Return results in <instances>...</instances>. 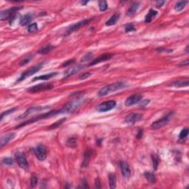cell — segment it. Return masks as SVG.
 Segmentation results:
<instances>
[{
	"mask_svg": "<svg viewBox=\"0 0 189 189\" xmlns=\"http://www.w3.org/2000/svg\"><path fill=\"white\" fill-rule=\"evenodd\" d=\"M53 48H54L53 46L48 44V45H46L44 46V47H41V48L38 51V53L40 54V55H45L47 53H50L52 50H53Z\"/></svg>",
	"mask_w": 189,
	"mask_h": 189,
	"instance_id": "cell-27",
	"label": "cell"
},
{
	"mask_svg": "<svg viewBox=\"0 0 189 189\" xmlns=\"http://www.w3.org/2000/svg\"><path fill=\"white\" fill-rule=\"evenodd\" d=\"M74 62H75V60L72 58V59H69L67 60V61H65V62H64L62 64V67H67V66H69V65H72V64H74Z\"/></svg>",
	"mask_w": 189,
	"mask_h": 189,
	"instance_id": "cell-42",
	"label": "cell"
},
{
	"mask_svg": "<svg viewBox=\"0 0 189 189\" xmlns=\"http://www.w3.org/2000/svg\"><path fill=\"white\" fill-rule=\"evenodd\" d=\"M35 155L40 161H44L47 158V149L43 144H39L35 148Z\"/></svg>",
	"mask_w": 189,
	"mask_h": 189,
	"instance_id": "cell-9",
	"label": "cell"
},
{
	"mask_svg": "<svg viewBox=\"0 0 189 189\" xmlns=\"http://www.w3.org/2000/svg\"><path fill=\"white\" fill-rule=\"evenodd\" d=\"M56 75H58V72H50V73L45 74V75H39V76L35 77V78H33L32 82H36V81H41V80H42V81L49 80V79H50V78H53V77H55Z\"/></svg>",
	"mask_w": 189,
	"mask_h": 189,
	"instance_id": "cell-18",
	"label": "cell"
},
{
	"mask_svg": "<svg viewBox=\"0 0 189 189\" xmlns=\"http://www.w3.org/2000/svg\"><path fill=\"white\" fill-rule=\"evenodd\" d=\"M140 7V2H134L126 11V15L128 16H132L135 14Z\"/></svg>",
	"mask_w": 189,
	"mask_h": 189,
	"instance_id": "cell-19",
	"label": "cell"
},
{
	"mask_svg": "<svg viewBox=\"0 0 189 189\" xmlns=\"http://www.w3.org/2000/svg\"><path fill=\"white\" fill-rule=\"evenodd\" d=\"M119 18H120V14L115 13V14L113 15V16L106 22V26H112V25H115L117 23V21H118Z\"/></svg>",
	"mask_w": 189,
	"mask_h": 189,
	"instance_id": "cell-25",
	"label": "cell"
},
{
	"mask_svg": "<svg viewBox=\"0 0 189 189\" xmlns=\"http://www.w3.org/2000/svg\"><path fill=\"white\" fill-rule=\"evenodd\" d=\"M47 108L48 107H47V106H45V107H41V106H32V107H30V109H28V110H27L25 112H24L23 114L21 115L18 117V119H19V120L23 119L25 118V117H26L27 116H28L30 114H31V113L35 112L41 111V110H46Z\"/></svg>",
	"mask_w": 189,
	"mask_h": 189,
	"instance_id": "cell-17",
	"label": "cell"
},
{
	"mask_svg": "<svg viewBox=\"0 0 189 189\" xmlns=\"http://www.w3.org/2000/svg\"><path fill=\"white\" fill-rule=\"evenodd\" d=\"M22 9L21 7H13L11 8L10 9L5 10V11H2L0 13V20L4 21V20H9L10 23H12L13 20L15 19L16 17V13Z\"/></svg>",
	"mask_w": 189,
	"mask_h": 189,
	"instance_id": "cell-3",
	"label": "cell"
},
{
	"mask_svg": "<svg viewBox=\"0 0 189 189\" xmlns=\"http://www.w3.org/2000/svg\"><path fill=\"white\" fill-rule=\"evenodd\" d=\"M115 106V100H110L98 105V106H96V110L98 112H109L112 110V109H114Z\"/></svg>",
	"mask_w": 189,
	"mask_h": 189,
	"instance_id": "cell-6",
	"label": "cell"
},
{
	"mask_svg": "<svg viewBox=\"0 0 189 189\" xmlns=\"http://www.w3.org/2000/svg\"><path fill=\"white\" fill-rule=\"evenodd\" d=\"M109 183H110V187L111 189H115L116 188V176L115 174L110 173L109 174Z\"/></svg>",
	"mask_w": 189,
	"mask_h": 189,
	"instance_id": "cell-26",
	"label": "cell"
},
{
	"mask_svg": "<svg viewBox=\"0 0 189 189\" xmlns=\"http://www.w3.org/2000/svg\"><path fill=\"white\" fill-rule=\"evenodd\" d=\"M108 8V3L106 1H100L99 2V10L102 12L106 11Z\"/></svg>",
	"mask_w": 189,
	"mask_h": 189,
	"instance_id": "cell-35",
	"label": "cell"
},
{
	"mask_svg": "<svg viewBox=\"0 0 189 189\" xmlns=\"http://www.w3.org/2000/svg\"><path fill=\"white\" fill-rule=\"evenodd\" d=\"M53 86H54L50 83H42L28 88L27 91L31 92V93H35V92H41V91L50 90V89H53Z\"/></svg>",
	"mask_w": 189,
	"mask_h": 189,
	"instance_id": "cell-7",
	"label": "cell"
},
{
	"mask_svg": "<svg viewBox=\"0 0 189 189\" xmlns=\"http://www.w3.org/2000/svg\"><path fill=\"white\" fill-rule=\"evenodd\" d=\"M140 102H141V104H140V106H141V107H145L146 105H148V103H150V100H141Z\"/></svg>",
	"mask_w": 189,
	"mask_h": 189,
	"instance_id": "cell-43",
	"label": "cell"
},
{
	"mask_svg": "<svg viewBox=\"0 0 189 189\" xmlns=\"http://www.w3.org/2000/svg\"><path fill=\"white\" fill-rule=\"evenodd\" d=\"M144 176H145V179L148 180V182L152 184H155L156 183V176L154 173L150 171H145L144 173Z\"/></svg>",
	"mask_w": 189,
	"mask_h": 189,
	"instance_id": "cell-24",
	"label": "cell"
},
{
	"mask_svg": "<svg viewBox=\"0 0 189 189\" xmlns=\"http://www.w3.org/2000/svg\"><path fill=\"white\" fill-rule=\"evenodd\" d=\"M188 46H187V47H186V50H186V53H188Z\"/></svg>",
	"mask_w": 189,
	"mask_h": 189,
	"instance_id": "cell-49",
	"label": "cell"
},
{
	"mask_svg": "<svg viewBox=\"0 0 189 189\" xmlns=\"http://www.w3.org/2000/svg\"><path fill=\"white\" fill-rule=\"evenodd\" d=\"M33 19V17H32L31 14H25L23 16H22L20 19V21H19V24H20L21 26H25V25H28L29 23H30Z\"/></svg>",
	"mask_w": 189,
	"mask_h": 189,
	"instance_id": "cell-21",
	"label": "cell"
},
{
	"mask_svg": "<svg viewBox=\"0 0 189 189\" xmlns=\"http://www.w3.org/2000/svg\"><path fill=\"white\" fill-rule=\"evenodd\" d=\"M135 30H136V29H135V27H134L133 24H128V25H126L125 31L126 32V33H128V32L135 31Z\"/></svg>",
	"mask_w": 189,
	"mask_h": 189,
	"instance_id": "cell-38",
	"label": "cell"
},
{
	"mask_svg": "<svg viewBox=\"0 0 189 189\" xmlns=\"http://www.w3.org/2000/svg\"><path fill=\"white\" fill-rule=\"evenodd\" d=\"M15 158H16V160L17 162L18 165H19V167L21 169H24V170H27L29 167V163L27 162V159L26 157L25 156L23 153L22 152H16L15 154Z\"/></svg>",
	"mask_w": 189,
	"mask_h": 189,
	"instance_id": "cell-8",
	"label": "cell"
},
{
	"mask_svg": "<svg viewBox=\"0 0 189 189\" xmlns=\"http://www.w3.org/2000/svg\"><path fill=\"white\" fill-rule=\"evenodd\" d=\"M112 57H113V54H112V53H106V54H103V55H102V56H100L96 58V59H94L93 61H92V62H91L88 66L96 65V64H100V63L104 62V61H109V60L111 59Z\"/></svg>",
	"mask_w": 189,
	"mask_h": 189,
	"instance_id": "cell-14",
	"label": "cell"
},
{
	"mask_svg": "<svg viewBox=\"0 0 189 189\" xmlns=\"http://www.w3.org/2000/svg\"><path fill=\"white\" fill-rule=\"evenodd\" d=\"M92 56H93V55H92V53H86L84 56L82 57V58L81 61H82V62H86V61H90V60L92 58Z\"/></svg>",
	"mask_w": 189,
	"mask_h": 189,
	"instance_id": "cell-37",
	"label": "cell"
},
{
	"mask_svg": "<svg viewBox=\"0 0 189 189\" xmlns=\"http://www.w3.org/2000/svg\"><path fill=\"white\" fill-rule=\"evenodd\" d=\"M143 99V96L141 94H134L133 96H129L126 98L125 101L126 106H131L132 105L136 104V103H140L141 100Z\"/></svg>",
	"mask_w": 189,
	"mask_h": 189,
	"instance_id": "cell-12",
	"label": "cell"
},
{
	"mask_svg": "<svg viewBox=\"0 0 189 189\" xmlns=\"http://www.w3.org/2000/svg\"><path fill=\"white\" fill-rule=\"evenodd\" d=\"M92 153H93V152H92V150H87L85 152L84 157L83 163H82V167L86 168V166H88V164H89V159H90Z\"/></svg>",
	"mask_w": 189,
	"mask_h": 189,
	"instance_id": "cell-23",
	"label": "cell"
},
{
	"mask_svg": "<svg viewBox=\"0 0 189 189\" xmlns=\"http://www.w3.org/2000/svg\"><path fill=\"white\" fill-rule=\"evenodd\" d=\"M84 68H85V66L84 65H76L72 67H70V69H68L64 72V78H67L72 76V75H75L77 72H79L81 70H83Z\"/></svg>",
	"mask_w": 189,
	"mask_h": 189,
	"instance_id": "cell-15",
	"label": "cell"
},
{
	"mask_svg": "<svg viewBox=\"0 0 189 189\" xmlns=\"http://www.w3.org/2000/svg\"><path fill=\"white\" fill-rule=\"evenodd\" d=\"M92 19H84V20L80 21V22H77V23L73 24V25H71L69 28H68V30H67V34H70V33H73V32L76 31V30H79L80 28H82V27L85 26V25H86L87 24H89Z\"/></svg>",
	"mask_w": 189,
	"mask_h": 189,
	"instance_id": "cell-11",
	"label": "cell"
},
{
	"mask_svg": "<svg viewBox=\"0 0 189 189\" xmlns=\"http://www.w3.org/2000/svg\"><path fill=\"white\" fill-rule=\"evenodd\" d=\"M42 67H43V63H40V64H37V65L33 66V67H32L31 68H30V69L27 70L25 71V72H24L23 73L20 75V77L18 78V80L16 81V84L19 83V82H22V81L25 80L26 78H28V77L34 75L35 73L39 72V71L42 68Z\"/></svg>",
	"mask_w": 189,
	"mask_h": 189,
	"instance_id": "cell-4",
	"label": "cell"
},
{
	"mask_svg": "<svg viewBox=\"0 0 189 189\" xmlns=\"http://www.w3.org/2000/svg\"><path fill=\"white\" fill-rule=\"evenodd\" d=\"M38 183V178L36 176H33L31 177V180H30V184H31L32 187H36Z\"/></svg>",
	"mask_w": 189,
	"mask_h": 189,
	"instance_id": "cell-40",
	"label": "cell"
},
{
	"mask_svg": "<svg viewBox=\"0 0 189 189\" xmlns=\"http://www.w3.org/2000/svg\"><path fill=\"white\" fill-rule=\"evenodd\" d=\"M64 121H66V117H63V118L60 119L59 120H58V121H56V123H54V124H52L50 126L48 127V129H55L58 128V126H60L61 125V124H63V123L64 122Z\"/></svg>",
	"mask_w": 189,
	"mask_h": 189,
	"instance_id": "cell-29",
	"label": "cell"
},
{
	"mask_svg": "<svg viewBox=\"0 0 189 189\" xmlns=\"http://www.w3.org/2000/svg\"><path fill=\"white\" fill-rule=\"evenodd\" d=\"M157 11H155L154 9H150L148 11V14L145 17V23H150L152 21V19L157 15Z\"/></svg>",
	"mask_w": 189,
	"mask_h": 189,
	"instance_id": "cell-22",
	"label": "cell"
},
{
	"mask_svg": "<svg viewBox=\"0 0 189 189\" xmlns=\"http://www.w3.org/2000/svg\"><path fill=\"white\" fill-rule=\"evenodd\" d=\"M119 166H120L123 177L126 179L129 178L130 176H131V170H130L128 163L126 162H125V161H120Z\"/></svg>",
	"mask_w": 189,
	"mask_h": 189,
	"instance_id": "cell-13",
	"label": "cell"
},
{
	"mask_svg": "<svg viewBox=\"0 0 189 189\" xmlns=\"http://www.w3.org/2000/svg\"><path fill=\"white\" fill-rule=\"evenodd\" d=\"M189 133V130L188 128H184L182 129V131H180V135H179V138H180V140H183L185 138H186L188 135Z\"/></svg>",
	"mask_w": 189,
	"mask_h": 189,
	"instance_id": "cell-30",
	"label": "cell"
},
{
	"mask_svg": "<svg viewBox=\"0 0 189 189\" xmlns=\"http://www.w3.org/2000/svg\"><path fill=\"white\" fill-rule=\"evenodd\" d=\"M91 75V72H84V73H83L82 75H80L79 77V79L80 80H84V79H86V78H89V76Z\"/></svg>",
	"mask_w": 189,
	"mask_h": 189,
	"instance_id": "cell-41",
	"label": "cell"
},
{
	"mask_svg": "<svg viewBox=\"0 0 189 189\" xmlns=\"http://www.w3.org/2000/svg\"><path fill=\"white\" fill-rule=\"evenodd\" d=\"M174 116V112H171L169 114L166 115L164 117H161L159 120H156L154 123H152V124L151 125V128L153 129H159L162 128L164 126H166L168 123L171 120V118Z\"/></svg>",
	"mask_w": 189,
	"mask_h": 189,
	"instance_id": "cell-5",
	"label": "cell"
},
{
	"mask_svg": "<svg viewBox=\"0 0 189 189\" xmlns=\"http://www.w3.org/2000/svg\"><path fill=\"white\" fill-rule=\"evenodd\" d=\"M127 86L126 83L123 82H115L112 84L107 85L103 87H102L98 92V96L100 97H103V96H107L108 94L111 93V92H115V91L119 90V89H122L124 88H126Z\"/></svg>",
	"mask_w": 189,
	"mask_h": 189,
	"instance_id": "cell-1",
	"label": "cell"
},
{
	"mask_svg": "<svg viewBox=\"0 0 189 189\" xmlns=\"http://www.w3.org/2000/svg\"><path fill=\"white\" fill-rule=\"evenodd\" d=\"M15 137H16V133L15 132L8 133V134L2 136L1 140H0V146H1V148H3L10 141H12L13 139H14Z\"/></svg>",
	"mask_w": 189,
	"mask_h": 189,
	"instance_id": "cell-16",
	"label": "cell"
},
{
	"mask_svg": "<svg viewBox=\"0 0 189 189\" xmlns=\"http://www.w3.org/2000/svg\"><path fill=\"white\" fill-rule=\"evenodd\" d=\"M152 163H153V168L155 170H157L158 167V165L159 163V159L158 158V157H157L156 155H152Z\"/></svg>",
	"mask_w": 189,
	"mask_h": 189,
	"instance_id": "cell-32",
	"label": "cell"
},
{
	"mask_svg": "<svg viewBox=\"0 0 189 189\" xmlns=\"http://www.w3.org/2000/svg\"><path fill=\"white\" fill-rule=\"evenodd\" d=\"M143 129H139L138 131V134H137L136 135V138H138V139H141L143 137Z\"/></svg>",
	"mask_w": 189,
	"mask_h": 189,
	"instance_id": "cell-44",
	"label": "cell"
},
{
	"mask_svg": "<svg viewBox=\"0 0 189 189\" xmlns=\"http://www.w3.org/2000/svg\"><path fill=\"white\" fill-rule=\"evenodd\" d=\"M189 82L188 80H183V81H177V82H171V84H169V86H174V87H184V86H188Z\"/></svg>",
	"mask_w": 189,
	"mask_h": 189,
	"instance_id": "cell-20",
	"label": "cell"
},
{
	"mask_svg": "<svg viewBox=\"0 0 189 189\" xmlns=\"http://www.w3.org/2000/svg\"><path fill=\"white\" fill-rule=\"evenodd\" d=\"M87 2H81V3H82V5H86V4L87 3Z\"/></svg>",
	"mask_w": 189,
	"mask_h": 189,
	"instance_id": "cell-48",
	"label": "cell"
},
{
	"mask_svg": "<svg viewBox=\"0 0 189 189\" xmlns=\"http://www.w3.org/2000/svg\"><path fill=\"white\" fill-rule=\"evenodd\" d=\"M188 60H186V61H183V62H182L181 64H180V67H183V66H188Z\"/></svg>",
	"mask_w": 189,
	"mask_h": 189,
	"instance_id": "cell-47",
	"label": "cell"
},
{
	"mask_svg": "<svg viewBox=\"0 0 189 189\" xmlns=\"http://www.w3.org/2000/svg\"><path fill=\"white\" fill-rule=\"evenodd\" d=\"M143 118V115L139 113H130L126 117L125 122L129 125H134L135 123L138 122Z\"/></svg>",
	"mask_w": 189,
	"mask_h": 189,
	"instance_id": "cell-10",
	"label": "cell"
},
{
	"mask_svg": "<svg viewBox=\"0 0 189 189\" xmlns=\"http://www.w3.org/2000/svg\"><path fill=\"white\" fill-rule=\"evenodd\" d=\"M2 163L8 166H11L13 164V159L11 157H5L2 159Z\"/></svg>",
	"mask_w": 189,
	"mask_h": 189,
	"instance_id": "cell-39",
	"label": "cell"
},
{
	"mask_svg": "<svg viewBox=\"0 0 189 189\" xmlns=\"http://www.w3.org/2000/svg\"><path fill=\"white\" fill-rule=\"evenodd\" d=\"M86 101V100L84 98H78L75 100H72V101L68 102L67 103H66L62 108L63 114H68V113H72L74 112L75 111H76L78 108L81 107L82 104H84V103Z\"/></svg>",
	"mask_w": 189,
	"mask_h": 189,
	"instance_id": "cell-2",
	"label": "cell"
},
{
	"mask_svg": "<svg viewBox=\"0 0 189 189\" xmlns=\"http://www.w3.org/2000/svg\"><path fill=\"white\" fill-rule=\"evenodd\" d=\"M33 56V55H30V56H26L25 58H24L23 59L20 61V64H20L21 67H22V66L25 65V64H28V63L32 60Z\"/></svg>",
	"mask_w": 189,
	"mask_h": 189,
	"instance_id": "cell-33",
	"label": "cell"
},
{
	"mask_svg": "<svg viewBox=\"0 0 189 189\" xmlns=\"http://www.w3.org/2000/svg\"><path fill=\"white\" fill-rule=\"evenodd\" d=\"M188 4V1H180V2H177L174 5V10L177 12H180L182 10L184 9L185 5Z\"/></svg>",
	"mask_w": 189,
	"mask_h": 189,
	"instance_id": "cell-28",
	"label": "cell"
},
{
	"mask_svg": "<svg viewBox=\"0 0 189 189\" xmlns=\"http://www.w3.org/2000/svg\"><path fill=\"white\" fill-rule=\"evenodd\" d=\"M96 187L97 188H101L100 182V180H98V179H97V180H96Z\"/></svg>",
	"mask_w": 189,
	"mask_h": 189,
	"instance_id": "cell-46",
	"label": "cell"
},
{
	"mask_svg": "<svg viewBox=\"0 0 189 189\" xmlns=\"http://www.w3.org/2000/svg\"><path fill=\"white\" fill-rule=\"evenodd\" d=\"M67 145L70 147H75L77 145V139L75 138H70L67 140Z\"/></svg>",
	"mask_w": 189,
	"mask_h": 189,
	"instance_id": "cell-34",
	"label": "cell"
},
{
	"mask_svg": "<svg viewBox=\"0 0 189 189\" xmlns=\"http://www.w3.org/2000/svg\"><path fill=\"white\" fill-rule=\"evenodd\" d=\"M165 2H166L165 1H157V2H156L157 8H161V7H162L163 5H164Z\"/></svg>",
	"mask_w": 189,
	"mask_h": 189,
	"instance_id": "cell-45",
	"label": "cell"
},
{
	"mask_svg": "<svg viewBox=\"0 0 189 189\" xmlns=\"http://www.w3.org/2000/svg\"><path fill=\"white\" fill-rule=\"evenodd\" d=\"M39 30V27H38L37 23H32L30 24L28 26V28H27V31L29 33H34V32H36Z\"/></svg>",
	"mask_w": 189,
	"mask_h": 189,
	"instance_id": "cell-31",
	"label": "cell"
},
{
	"mask_svg": "<svg viewBox=\"0 0 189 189\" xmlns=\"http://www.w3.org/2000/svg\"><path fill=\"white\" fill-rule=\"evenodd\" d=\"M16 108H13V109H11V110H7V111H5V112H2V115H1V118H0L1 121H2V120H3L4 117H6V116H8V115L13 113L15 111H16Z\"/></svg>",
	"mask_w": 189,
	"mask_h": 189,
	"instance_id": "cell-36",
	"label": "cell"
}]
</instances>
